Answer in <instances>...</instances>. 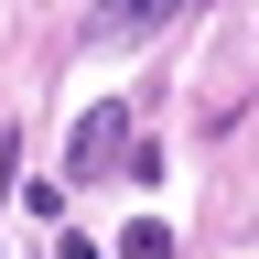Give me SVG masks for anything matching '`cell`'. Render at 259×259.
Returning <instances> with one entry per match:
<instances>
[{"label":"cell","mask_w":259,"mask_h":259,"mask_svg":"<svg viewBox=\"0 0 259 259\" xmlns=\"http://www.w3.org/2000/svg\"><path fill=\"white\" fill-rule=\"evenodd\" d=\"M205 0H108V11H87V44H108V54H130V44H151V32H173V22H194Z\"/></svg>","instance_id":"1"},{"label":"cell","mask_w":259,"mask_h":259,"mask_svg":"<svg viewBox=\"0 0 259 259\" xmlns=\"http://www.w3.org/2000/svg\"><path fill=\"white\" fill-rule=\"evenodd\" d=\"M119 259H173V227H162V216H130L119 227Z\"/></svg>","instance_id":"3"},{"label":"cell","mask_w":259,"mask_h":259,"mask_svg":"<svg viewBox=\"0 0 259 259\" xmlns=\"http://www.w3.org/2000/svg\"><path fill=\"white\" fill-rule=\"evenodd\" d=\"M130 151H141V141H130V108H87V130H76V173H119Z\"/></svg>","instance_id":"2"}]
</instances>
